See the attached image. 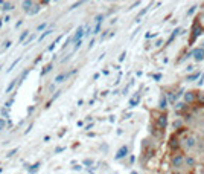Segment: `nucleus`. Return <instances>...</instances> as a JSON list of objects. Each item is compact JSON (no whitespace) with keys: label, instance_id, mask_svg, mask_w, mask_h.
I'll list each match as a JSON object with an SVG mask.
<instances>
[{"label":"nucleus","instance_id":"2eb2a0df","mask_svg":"<svg viewBox=\"0 0 204 174\" xmlns=\"http://www.w3.org/2000/svg\"><path fill=\"white\" fill-rule=\"evenodd\" d=\"M3 9H12V5L8 3V2H5V3H3Z\"/></svg>","mask_w":204,"mask_h":174},{"label":"nucleus","instance_id":"a211bd4d","mask_svg":"<svg viewBox=\"0 0 204 174\" xmlns=\"http://www.w3.org/2000/svg\"><path fill=\"white\" fill-rule=\"evenodd\" d=\"M50 32H52V31H50V29H47V31H46V32H44V34H43V35H41V37H40V40H43V38H44V37H47V35H49V34H50Z\"/></svg>","mask_w":204,"mask_h":174},{"label":"nucleus","instance_id":"9d476101","mask_svg":"<svg viewBox=\"0 0 204 174\" xmlns=\"http://www.w3.org/2000/svg\"><path fill=\"white\" fill-rule=\"evenodd\" d=\"M199 34H201V28H199V25L196 23V25L193 26V38H196Z\"/></svg>","mask_w":204,"mask_h":174},{"label":"nucleus","instance_id":"b1692460","mask_svg":"<svg viewBox=\"0 0 204 174\" xmlns=\"http://www.w3.org/2000/svg\"><path fill=\"white\" fill-rule=\"evenodd\" d=\"M133 174H137V172H133Z\"/></svg>","mask_w":204,"mask_h":174},{"label":"nucleus","instance_id":"1a4fd4ad","mask_svg":"<svg viewBox=\"0 0 204 174\" xmlns=\"http://www.w3.org/2000/svg\"><path fill=\"white\" fill-rule=\"evenodd\" d=\"M186 145H187L189 148H193V147L196 145V144H195V137H192V136L187 137V139H186Z\"/></svg>","mask_w":204,"mask_h":174},{"label":"nucleus","instance_id":"f257e3e1","mask_svg":"<svg viewBox=\"0 0 204 174\" xmlns=\"http://www.w3.org/2000/svg\"><path fill=\"white\" fill-rule=\"evenodd\" d=\"M192 55H193L195 61H202L204 60V49L202 47H198V49L192 50Z\"/></svg>","mask_w":204,"mask_h":174},{"label":"nucleus","instance_id":"9b49d317","mask_svg":"<svg viewBox=\"0 0 204 174\" xmlns=\"http://www.w3.org/2000/svg\"><path fill=\"white\" fill-rule=\"evenodd\" d=\"M166 107H168V99H166V96H162V99H160V109L165 110Z\"/></svg>","mask_w":204,"mask_h":174},{"label":"nucleus","instance_id":"aec40b11","mask_svg":"<svg viewBox=\"0 0 204 174\" xmlns=\"http://www.w3.org/2000/svg\"><path fill=\"white\" fill-rule=\"evenodd\" d=\"M3 127H5V121H3V119H0V130H2Z\"/></svg>","mask_w":204,"mask_h":174},{"label":"nucleus","instance_id":"f03ea898","mask_svg":"<svg viewBox=\"0 0 204 174\" xmlns=\"http://www.w3.org/2000/svg\"><path fill=\"white\" fill-rule=\"evenodd\" d=\"M183 163H184V157H183L181 154H177V156H174V159H172V166H175V168H180V166H183Z\"/></svg>","mask_w":204,"mask_h":174},{"label":"nucleus","instance_id":"20e7f679","mask_svg":"<svg viewBox=\"0 0 204 174\" xmlns=\"http://www.w3.org/2000/svg\"><path fill=\"white\" fill-rule=\"evenodd\" d=\"M104 20V16H97L96 20H94V29H93V34H97L100 31V23Z\"/></svg>","mask_w":204,"mask_h":174},{"label":"nucleus","instance_id":"412c9836","mask_svg":"<svg viewBox=\"0 0 204 174\" xmlns=\"http://www.w3.org/2000/svg\"><path fill=\"white\" fill-rule=\"evenodd\" d=\"M26 35H28V31H26V32H23V34H22V37H20V40H25V38H26Z\"/></svg>","mask_w":204,"mask_h":174},{"label":"nucleus","instance_id":"0eeeda50","mask_svg":"<svg viewBox=\"0 0 204 174\" xmlns=\"http://www.w3.org/2000/svg\"><path fill=\"white\" fill-rule=\"evenodd\" d=\"M139 101H140V95L139 93H136L131 99H130V107H134V106H137L139 104Z\"/></svg>","mask_w":204,"mask_h":174},{"label":"nucleus","instance_id":"ddd939ff","mask_svg":"<svg viewBox=\"0 0 204 174\" xmlns=\"http://www.w3.org/2000/svg\"><path fill=\"white\" fill-rule=\"evenodd\" d=\"M184 162L189 165V166H192V165H195V159L193 157H187V159H184Z\"/></svg>","mask_w":204,"mask_h":174},{"label":"nucleus","instance_id":"423d86ee","mask_svg":"<svg viewBox=\"0 0 204 174\" xmlns=\"http://www.w3.org/2000/svg\"><path fill=\"white\" fill-rule=\"evenodd\" d=\"M166 124H168V119H166V116H165V115H162V116L158 118V121H157V125H158L160 128H165V127H166Z\"/></svg>","mask_w":204,"mask_h":174},{"label":"nucleus","instance_id":"393cba45","mask_svg":"<svg viewBox=\"0 0 204 174\" xmlns=\"http://www.w3.org/2000/svg\"><path fill=\"white\" fill-rule=\"evenodd\" d=\"M202 46H204V43H202Z\"/></svg>","mask_w":204,"mask_h":174},{"label":"nucleus","instance_id":"7ed1b4c3","mask_svg":"<svg viewBox=\"0 0 204 174\" xmlns=\"http://www.w3.org/2000/svg\"><path fill=\"white\" fill-rule=\"evenodd\" d=\"M84 34H85V32H84V28H82V26H79V28H78V31H76V34H75V38H73V40H75V44H76V43H81V40H82Z\"/></svg>","mask_w":204,"mask_h":174},{"label":"nucleus","instance_id":"4468645a","mask_svg":"<svg viewBox=\"0 0 204 174\" xmlns=\"http://www.w3.org/2000/svg\"><path fill=\"white\" fill-rule=\"evenodd\" d=\"M32 5H34V3H32V2H31V0H29V2H28V0H26V2H23V6H25V8H26V9H29V8H31V6H32Z\"/></svg>","mask_w":204,"mask_h":174},{"label":"nucleus","instance_id":"4be33fe9","mask_svg":"<svg viewBox=\"0 0 204 174\" xmlns=\"http://www.w3.org/2000/svg\"><path fill=\"white\" fill-rule=\"evenodd\" d=\"M162 44H163V41H162V40H158V41H157V43H155V46H157V47H160V46H162Z\"/></svg>","mask_w":204,"mask_h":174},{"label":"nucleus","instance_id":"5701e85b","mask_svg":"<svg viewBox=\"0 0 204 174\" xmlns=\"http://www.w3.org/2000/svg\"><path fill=\"white\" fill-rule=\"evenodd\" d=\"M50 69H52V66H47V67H46V69H44V70H43V73H46V72H49V70H50Z\"/></svg>","mask_w":204,"mask_h":174},{"label":"nucleus","instance_id":"39448f33","mask_svg":"<svg viewBox=\"0 0 204 174\" xmlns=\"http://www.w3.org/2000/svg\"><path fill=\"white\" fill-rule=\"evenodd\" d=\"M128 154V147H122L119 151H117V154H116V159H122V157H125Z\"/></svg>","mask_w":204,"mask_h":174},{"label":"nucleus","instance_id":"f8f14e48","mask_svg":"<svg viewBox=\"0 0 204 174\" xmlns=\"http://www.w3.org/2000/svg\"><path fill=\"white\" fill-rule=\"evenodd\" d=\"M69 76V73H61V75H58L56 78H55V82H61L63 79H66Z\"/></svg>","mask_w":204,"mask_h":174},{"label":"nucleus","instance_id":"6e6552de","mask_svg":"<svg viewBox=\"0 0 204 174\" xmlns=\"http://www.w3.org/2000/svg\"><path fill=\"white\" fill-rule=\"evenodd\" d=\"M184 99H186V103H192V101L195 99V95H193L192 92H186V95H184Z\"/></svg>","mask_w":204,"mask_h":174},{"label":"nucleus","instance_id":"dca6fc26","mask_svg":"<svg viewBox=\"0 0 204 174\" xmlns=\"http://www.w3.org/2000/svg\"><path fill=\"white\" fill-rule=\"evenodd\" d=\"M183 107H184V104H183V103H177V104H175V109H177V110H181Z\"/></svg>","mask_w":204,"mask_h":174},{"label":"nucleus","instance_id":"f3484780","mask_svg":"<svg viewBox=\"0 0 204 174\" xmlns=\"http://www.w3.org/2000/svg\"><path fill=\"white\" fill-rule=\"evenodd\" d=\"M195 9H196V6H192V8H190V9L187 11V16H192V14L195 12Z\"/></svg>","mask_w":204,"mask_h":174},{"label":"nucleus","instance_id":"6ab92c4d","mask_svg":"<svg viewBox=\"0 0 204 174\" xmlns=\"http://www.w3.org/2000/svg\"><path fill=\"white\" fill-rule=\"evenodd\" d=\"M199 76V73H195V75H192V76H189V81H193V79H196Z\"/></svg>","mask_w":204,"mask_h":174}]
</instances>
